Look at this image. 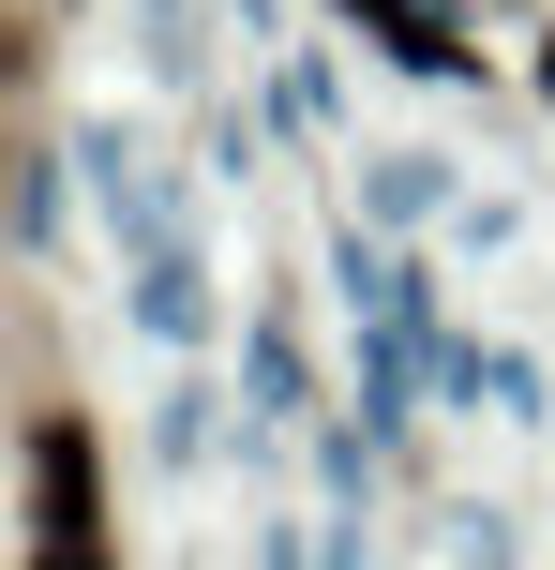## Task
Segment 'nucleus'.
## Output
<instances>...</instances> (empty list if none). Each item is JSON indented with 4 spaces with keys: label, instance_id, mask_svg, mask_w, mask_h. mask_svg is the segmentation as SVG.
Returning <instances> with one entry per match:
<instances>
[{
    "label": "nucleus",
    "instance_id": "7ed1b4c3",
    "mask_svg": "<svg viewBox=\"0 0 555 570\" xmlns=\"http://www.w3.org/2000/svg\"><path fill=\"white\" fill-rule=\"evenodd\" d=\"M0 76H16V30H0Z\"/></svg>",
    "mask_w": 555,
    "mask_h": 570
},
{
    "label": "nucleus",
    "instance_id": "f03ea898",
    "mask_svg": "<svg viewBox=\"0 0 555 570\" xmlns=\"http://www.w3.org/2000/svg\"><path fill=\"white\" fill-rule=\"evenodd\" d=\"M360 16H376L420 76H466V16H436V0H360Z\"/></svg>",
    "mask_w": 555,
    "mask_h": 570
},
{
    "label": "nucleus",
    "instance_id": "f257e3e1",
    "mask_svg": "<svg viewBox=\"0 0 555 570\" xmlns=\"http://www.w3.org/2000/svg\"><path fill=\"white\" fill-rule=\"evenodd\" d=\"M30 570H106V465L76 405L30 421Z\"/></svg>",
    "mask_w": 555,
    "mask_h": 570
}]
</instances>
